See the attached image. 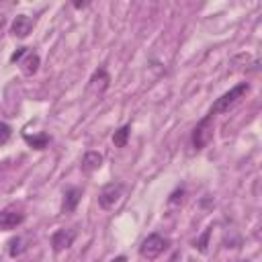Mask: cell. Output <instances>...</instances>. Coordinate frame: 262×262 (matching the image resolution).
I'll return each mask as SVG.
<instances>
[{
  "label": "cell",
  "instance_id": "10",
  "mask_svg": "<svg viewBox=\"0 0 262 262\" xmlns=\"http://www.w3.org/2000/svg\"><path fill=\"white\" fill-rule=\"evenodd\" d=\"M102 166V154L98 151H86L82 158V170L84 172H94Z\"/></svg>",
  "mask_w": 262,
  "mask_h": 262
},
{
  "label": "cell",
  "instance_id": "18",
  "mask_svg": "<svg viewBox=\"0 0 262 262\" xmlns=\"http://www.w3.org/2000/svg\"><path fill=\"white\" fill-rule=\"evenodd\" d=\"M182 194H184V188H178V190H174V192L170 194V203L174 205V203H178V201H182Z\"/></svg>",
  "mask_w": 262,
  "mask_h": 262
},
{
  "label": "cell",
  "instance_id": "3",
  "mask_svg": "<svg viewBox=\"0 0 262 262\" xmlns=\"http://www.w3.org/2000/svg\"><path fill=\"white\" fill-rule=\"evenodd\" d=\"M123 190H125V186L121 182H108L106 186H102V190L98 192V205H100V209H113L121 201Z\"/></svg>",
  "mask_w": 262,
  "mask_h": 262
},
{
  "label": "cell",
  "instance_id": "12",
  "mask_svg": "<svg viewBox=\"0 0 262 262\" xmlns=\"http://www.w3.org/2000/svg\"><path fill=\"white\" fill-rule=\"evenodd\" d=\"M129 133H131V125H123L121 129L115 131L113 143H115L117 147H125V145H127V139H129Z\"/></svg>",
  "mask_w": 262,
  "mask_h": 262
},
{
  "label": "cell",
  "instance_id": "13",
  "mask_svg": "<svg viewBox=\"0 0 262 262\" xmlns=\"http://www.w3.org/2000/svg\"><path fill=\"white\" fill-rule=\"evenodd\" d=\"M25 141H27L31 147H35V149H45L47 143H49V135H47V133H41V135H35V137L25 135Z\"/></svg>",
  "mask_w": 262,
  "mask_h": 262
},
{
  "label": "cell",
  "instance_id": "5",
  "mask_svg": "<svg viewBox=\"0 0 262 262\" xmlns=\"http://www.w3.org/2000/svg\"><path fill=\"white\" fill-rule=\"evenodd\" d=\"M23 221H25V213H20V211H14V209L0 211V231L16 229Z\"/></svg>",
  "mask_w": 262,
  "mask_h": 262
},
{
  "label": "cell",
  "instance_id": "4",
  "mask_svg": "<svg viewBox=\"0 0 262 262\" xmlns=\"http://www.w3.org/2000/svg\"><path fill=\"white\" fill-rule=\"evenodd\" d=\"M211 119H213V115H207V117L201 119V121L196 123V127L192 129V145H194V149H203V147L209 143V139L213 137Z\"/></svg>",
  "mask_w": 262,
  "mask_h": 262
},
{
  "label": "cell",
  "instance_id": "15",
  "mask_svg": "<svg viewBox=\"0 0 262 262\" xmlns=\"http://www.w3.org/2000/svg\"><path fill=\"white\" fill-rule=\"evenodd\" d=\"M10 135H12V127L8 123H2L0 121V145H4L10 139Z\"/></svg>",
  "mask_w": 262,
  "mask_h": 262
},
{
  "label": "cell",
  "instance_id": "17",
  "mask_svg": "<svg viewBox=\"0 0 262 262\" xmlns=\"http://www.w3.org/2000/svg\"><path fill=\"white\" fill-rule=\"evenodd\" d=\"M27 53H29V49H27V47H18V49H16V51L10 55V61H12V63H14V61H20V59H23Z\"/></svg>",
  "mask_w": 262,
  "mask_h": 262
},
{
  "label": "cell",
  "instance_id": "14",
  "mask_svg": "<svg viewBox=\"0 0 262 262\" xmlns=\"http://www.w3.org/2000/svg\"><path fill=\"white\" fill-rule=\"evenodd\" d=\"M23 250H25L23 237H12V239L8 242V254H10V256H18Z\"/></svg>",
  "mask_w": 262,
  "mask_h": 262
},
{
  "label": "cell",
  "instance_id": "8",
  "mask_svg": "<svg viewBox=\"0 0 262 262\" xmlns=\"http://www.w3.org/2000/svg\"><path fill=\"white\" fill-rule=\"evenodd\" d=\"M108 84H111V76L106 74L104 68H98V70L92 74V78H90V82H88V88H90L94 94H102V92L108 88Z\"/></svg>",
  "mask_w": 262,
  "mask_h": 262
},
{
  "label": "cell",
  "instance_id": "19",
  "mask_svg": "<svg viewBox=\"0 0 262 262\" xmlns=\"http://www.w3.org/2000/svg\"><path fill=\"white\" fill-rule=\"evenodd\" d=\"M74 6H76V8H86L88 2H74Z\"/></svg>",
  "mask_w": 262,
  "mask_h": 262
},
{
  "label": "cell",
  "instance_id": "20",
  "mask_svg": "<svg viewBox=\"0 0 262 262\" xmlns=\"http://www.w3.org/2000/svg\"><path fill=\"white\" fill-rule=\"evenodd\" d=\"M111 262H127V258H125V256H117V258L111 260Z\"/></svg>",
  "mask_w": 262,
  "mask_h": 262
},
{
  "label": "cell",
  "instance_id": "7",
  "mask_svg": "<svg viewBox=\"0 0 262 262\" xmlns=\"http://www.w3.org/2000/svg\"><path fill=\"white\" fill-rule=\"evenodd\" d=\"M31 31H33V18H31V16H27V14H18V16H14L12 27H10V33H12L14 37L25 39Z\"/></svg>",
  "mask_w": 262,
  "mask_h": 262
},
{
  "label": "cell",
  "instance_id": "2",
  "mask_svg": "<svg viewBox=\"0 0 262 262\" xmlns=\"http://www.w3.org/2000/svg\"><path fill=\"white\" fill-rule=\"evenodd\" d=\"M168 246H170V242H168L164 235H160V233H149V235L141 242V246H139V256L145 258V260H156L160 254H164V252L168 250Z\"/></svg>",
  "mask_w": 262,
  "mask_h": 262
},
{
  "label": "cell",
  "instance_id": "16",
  "mask_svg": "<svg viewBox=\"0 0 262 262\" xmlns=\"http://www.w3.org/2000/svg\"><path fill=\"white\" fill-rule=\"evenodd\" d=\"M209 233H211V229H205V233L194 242V248L199 250V252H207V244H209Z\"/></svg>",
  "mask_w": 262,
  "mask_h": 262
},
{
  "label": "cell",
  "instance_id": "9",
  "mask_svg": "<svg viewBox=\"0 0 262 262\" xmlns=\"http://www.w3.org/2000/svg\"><path fill=\"white\" fill-rule=\"evenodd\" d=\"M80 196H82V190L78 186H68L63 190V205H61V211L63 213H74L78 203H80Z\"/></svg>",
  "mask_w": 262,
  "mask_h": 262
},
{
  "label": "cell",
  "instance_id": "6",
  "mask_svg": "<svg viewBox=\"0 0 262 262\" xmlns=\"http://www.w3.org/2000/svg\"><path fill=\"white\" fill-rule=\"evenodd\" d=\"M76 239V231L74 229H57L53 235H51V246H53V252H63L68 250Z\"/></svg>",
  "mask_w": 262,
  "mask_h": 262
},
{
  "label": "cell",
  "instance_id": "1",
  "mask_svg": "<svg viewBox=\"0 0 262 262\" xmlns=\"http://www.w3.org/2000/svg\"><path fill=\"white\" fill-rule=\"evenodd\" d=\"M250 92V84L248 82H239V84H235L231 90H227L225 94H221L217 100H215V104L211 106V111H209V115H219V113H227L229 108H233L242 98H246V94Z\"/></svg>",
  "mask_w": 262,
  "mask_h": 262
},
{
  "label": "cell",
  "instance_id": "11",
  "mask_svg": "<svg viewBox=\"0 0 262 262\" xmlns=\"http://www.w3.org/2000/svg\"><path fill=\"white\" fill-rule=\"evenodd\" d=\"M39 63H41L39 55H37V53H33V51H29V53H27V57L20 61V70H23V74H25V76H33V74L39 70Z\"/></svg>",
  "mask_w": 262,
  "mask_h": 262
}]
</instances>
